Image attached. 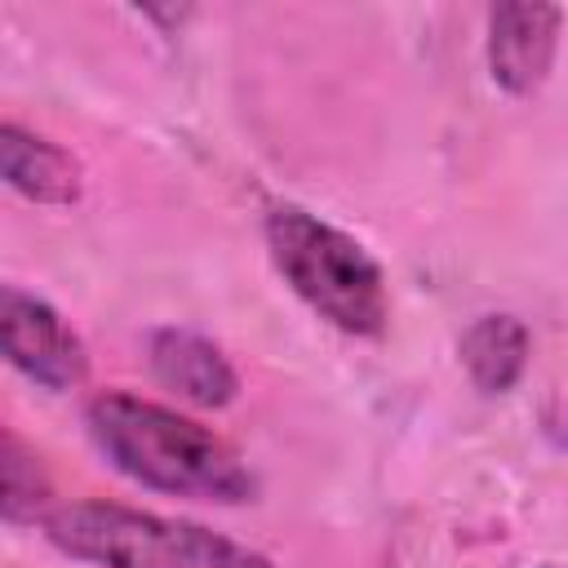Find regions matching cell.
Segmentation results:
<instances>
[{
	"label": "cell",
	"mask_w": 568,
	"mask_h": 568,
	"mask_svg": "<svg viewBox=\"0 0 568 568\" xmlns=\"http://www.w3.org/2000/svg\"><path fill=\"white\" fill-rule=\"evenodd\" d=\"M564 9L555 4H497L488 13V71L510 98H532L559 53Z\"/></svg>",
	"instance_id": "cell-5"
},
{
	"label": "cell",
	"mask_w": 568,
	"mask_h": 568,
	"mask_svg": "<svg viewBox=\"0 0 568 568\" xmlns=\"http://www.w3.org/2000/svg\"><path fill=\"white\" fill-rule=\"evenodd\" d=\"M151 373L164 390H173L195 408H226L240 395V377L231 359L191 328L151 333Z\"/></svg>",
	"instance_id": "cell-6"
},
{
	"label": "cell",
	"mask_w": 568,
	"mask_h": 568,
	"mask_svg": "<svg viewBox=\"0 0 568 568\" xmlns=\"http://www.w3.org/2000/svg\"><path fill=\"white\" fill-rule=\"evenodd\" d=\"M546 568H564V564H546Z\"/></svg>",
	"instance_id": "cell-10"
},
{
	"label": "cell",
	"mask_w": 568,
	"mask_h": 568,
	"mask_svg": "<svg viewBox=\"0 0 568 568\" xmlns=\"http://www.w3.org/2000/svg\"><path fill=\"white\" fill-rule=\"evenodd\" d=\"M528 328L515 315H479L462 333V364L484 395L510 390L528 368Z\"/></svg>",
	"instance_id": "cell-8"
},
{
	"label": "cell",
	"mask_w": 568,
	"mask_h": 568,
	"mask_svg": "<svg viewBox=\"0 0 568 568\" xmlns=\"http://www.w3.org/2000/svg\"><path fill=\"white\" fill-rule=\"evenodd\" d=\"M44 532L71 559L98 568H275L244 541L204 524L133 510L115 501H75L44 515Z\"/></svg>",
	"instance_id": "cell-3"
},
{
	"label": "cell",
	"mask_w": 568,
	"mask_h": 568,
	"mask_svg": "<svg viewBox=\"0 0 568 568\" xmlns=\"http://www.w3.org/2000/svg\"><path fill=\"white\" fill-rule=\"evenodd\" d=\"M266 248L284 284L320 320L351 337H377L386 328V275L377 257L342 226L297 204H280L266 213Z\"/></svg>",
	"instance_id": "cell-2"
},
{
	"label": "cell",
	"mask_w": 568,
	"mask_h": 568,
	"mask_svg": "<svg viewBox=\"0 0 568 568\" xmlns=\"http://www.w3.org/2000/svg\"><path fill=\"white\" fill-rule=\"evenodd\" d=\"M0 333H4V355L9 364L31 377L44 390H71L89 373V351L80 333L36 293L4 288L0 293Z\"/></svg>",
	"instance_id": "cell-4"
},
{
	"label": "cell",
	"mask_w": 568,
	"mask_h": 568,
	"mask_svg": "<svg viewBox=\"0 0 568 568\" xmlns=\"http://www.w3.org/2000/svg\"><path fill=\"white\" fill-rule=\"evenodd\" d=\"M84 422L98 453L142 488L217 506L248 501L257 488L244 457L217 430L169 404L129 390H102L89 399Z\"/></svg>",
	"instance_id": "cell-1"
},
{
	"label": "cell",
	"mask_w": 568,
	"mask_h": 568,
	"mask_svg": "<svg viewBox=\"0 0 568 568\" xmlns=\"http://www.w3.org/2000/svg\"><path fill=\"white\" fill-rule=\"evenodd\" d=\"M0 493H4V519L9 524H36L44 519V501H49V484L36 466V457L18 444V435H4V457H0Z\"/></svg>",
	"instance_id": "cell-9"
},
{
	"label": "cell",
	"mask_w": 568,
	"mask_h": 568,
	"mask_svg": "<svg viewBox=\"0 0 568 568\" xmlns=\"http://www.w3.org/2000/svg\"><path fill=\"white\" fill-rule=\"evenodd\" d=\"M0 173L36 204H71L80 195V160L13 120L0 129Z\"/></svg>",
	"instance_id": "cell-7"
}]
</instances>
